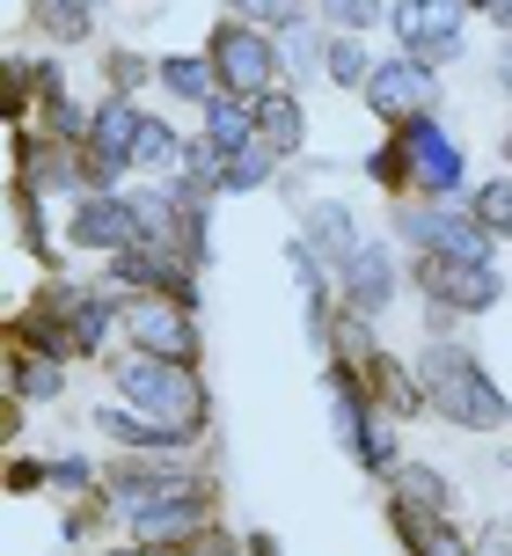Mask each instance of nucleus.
I'll use <instances>...</instances> for the list:
<instances>
[{
    "mask_svg": "<svg viewBox=\"0 0 512 556\" xmlns=\"http://www.w3.org/2000/svg\"><path fill=\"white\" fill-rule=\"evenodd\" d=\"M418 381H425L432 417H447V425H461V432H505V425H512L505 389L484 374V359H476L469 344L432 337L425 352H418Z\"/></svg>",
    "mask_w": 512,
    "mask_h": 556,
    "instance_id": "obj_1",
    "label": "nucleus"
},
{
    "mask_svg": "<svg viewBox=\"0 0 512 556\" xmlns=\"http://www.w3.org/2000/svg\"><path fill=\"white\" fill-rule=\"evenodd\" d=\"M117 395L140 403L154 417H176V425H213V389H205L199 359H154V352H132L117 359Z\"/></svg>",
    "mask_w": 512,
    "mask_h": 556,
    "instance_id": "obj_2",
    "label": "nucleus"
},
{
    "mask_svg": "<svg viewBox=\"0 0 512 556\" xmlns=\"http://www.w3.org/2000/svg\"><path fill=\"white\" fill-rule=\"evenodd\" d=\"M205 59H213L220 88H228V96H249V103H264V96L279 88V74H285L279 29L249 23V15H220L213 37H205Z\"/></svg>",
    "mask_w": 512,
    "mask_h": 556,
    "instance_id": "obj_3",
    "label": "nucleus"
},
{
    "mask_svg": "<svg viewBox=\"0 0 512 556\" xmlns=\"http://www.w3.org/2000/svg\"><path fill=\"white\" fill-rule=\"evenodd\" d=\"M396 242H410L418 256H490V227L461 205V198H396Z\"/></svg>",
    "mask_w": 512,
    "mask_h": 556,
    "instance_id": "obj_4",
    "label": "nucleus"
},
{
    "mask_svg": "<svg viewBox=\"0 0 512 556\" xmlns=\"http://www.w3.org/2000/svg\"><path fill=\"white\" fill-rule=\"evenodd\" d=\"M410 286H418L439 315H490V307L505 301L498 256H418V264H410Z\"/></svg>",
    "mask_w": 512,
    "mask_h": 556,
    "instance_id": "obj_5",
    "label": "nucleus"
},
{
    "mask_svg": "<svg viewBox=\"0 0 512 556\" xmlns=\"http://www.w3.org/2000/svg\"><path fill=\"white\" fill-rule=\"evenodd\" d=\"M410 162V198H461L469 184V147H461L439 117H410V125H388Z\"/></svg>",
    "mask_w": 512,
    "mask_h": 556,
    "instance_id": "obj_6",
    "label": "nucleus"
},
{
    "mask_svg": "<svg viewBox=\"0 0 512 556\" xmlns=\"http://www.w3.org/2000/svg\"><path fill=\"white\" fill-rule=\"evenodd\" d=\"M388 29H396L402 52L455 66L469 52V0H388Z\"/></svg>",
    "mask_w": 512,
    "mask_h": 556,
    "instance_id": "obj_7",
    "label": "nucleus"
},
{
    "mask_svg": "<svg viewBox=\"0 0 512 556\" xmlns=\"http://www.w3.org/2000/svg\"><path fill=\"white\" fill-rule=\"evenodd\" d=\"M125 344L132 352H154V359H199L205 337H199V315L169 293H125Z\"/></svg>",
    "mask_w": 512,
    "mask_h": 556,
    "instance_id": "obj_8",
    "label": "nucleus"
},
{
    "mask_svg": "<svg viewBox=\"0 0 512 556\" xmlns=\"http://www.w3.org/2000/svg\"><path fill=\"white\" fill-rule=\"evenodd\" d=\"M66 242L88 250V256H125V250H140V242H154V235H146L132 191H88L66 213Z\"/></svg>",
    "mask_w": 512,
    "mask_h": 556,
    "instance_id": "obj_9",
    "label": "nucleus"
},
{
    "mask_svg": "<svg viewBox=\"0 0 512 556\" xmlns=\"http://www.w3.org/2000/svg\"><path fill=\"white\" fill-rule=\"evenodd\" d=\"M367 111L381 117V125H410V117H432L439 111V66L418 52H396L373 66L367 81Z\"/></svg>",
    "mask_w": 512,
    "mask_h": 556,
    "instance_id": "obj_10",
    "label": "nucleus"
},
{
    "mask_svg": "<svg viewBox=\"0 0 512 556\" xmlns=\"http://www.w3.org/2000/svg\"><path fill=\"white\" fill-rule=\"evenodd\" d=\"M396 301H402L396 250H388V242H359V250L337 264V307H344V315H367V323H381Z\"/></svg>",
    "mask_w": 512,
    "mask_h": 556,
    "instance_id": "obj_11",
    "label": "nucleus"
},
{
    "mask_svg": "<svg viewBox=\"0 0 512 556\" xmlns=\"http://www.w3.org/2000/svg\"><path fill=\"white\" fill-rule=\"evenodd\" d=\"M15 184H29L37 198L81 191V184H88V162H81V147H74V139L44 132V125H23V132H15Z\"/></svg>",
    "mask_w": 512,
    "mask_h": 556,
    "instance_id": "obj_12",
    "label": "nucleus"
},
{
    "mask_svg": "<svg viewBox=\"0 0 512 556\" xmlns=\"http://www.w3.org/2000/svg\"><path fill=\"white\" fill-rule=\"evenodd\" d=\"M95 432L111 446H125V454H183V446L205 440L199 425L154 417V410H140V403H103V410H95Z\"/></svg>",
    "mask_w": 512,
    "mask_h": 556,
    "instance_id": "obj_13",
    "label": "nucleus"
},
{
    "mask_svg": "<svg viewBox=\"0 0 512 556\" xmlns=\"http://www.w3.org/2000/svg\"><path fill=\"white\" fill-rule=\"evenodd\" d=\"M388 528L410 556H476V542L455 528V513H425V505H396L388 498Z\"/></svg>",
    "mask_w": 512,
    "mask_h": 556,
    "instance_id": "obj_14",
    "label": "nucleus"
},
{
    "mask_svg": "<svg viewBox=\"0 0 512 556\" xmlns=\"http://www.w3.org/2000/svg\"><path fill=\"white\" fill-rule=\"evenodd\" d=\"M300 242H308V250L322 256L330 271H337V264H344L351 250H359L367 235H359V213H351L344 198H315L308 213H300Z\"/></svg>",
    "mask_w": 512,
    "mask_h": 556,
    "instance_id": "obj_15",
    "label": "nucleus"
},
{
    "mask_svg": "<svg viewBox=\"0 0 512 556\" xmlns=\"http://www.w3.org/2000/svg\"><path fill=\"white\" fill-rule=\"evenodd\" d=\"M256 139H264L279 162H293V154L308 147V103H300L293 88H271V96L256 103Z\"/></svg>",
    "mask_w": 512,
    "mask_h": 556,
    "instance_id": "obj_16",
    "label": "nucleus"
},
{
    "mask_svg": "<svg viewBox=\"0 0 512 556\" xmlns=\"http://www.w3.org/2000/svg\"><path fill=\"white\" fill-rule=\"evenodd\" d=\"M154 88H162L169 103L205 111V103L220 96V74H213V59H205V52H169V59H154Z\"/></svg>",
    "mask_w": 512,
    "mask_h": 556,
    "instance_id": "obj_17",
    "label": "nucleus"
},
{
    "mask_svg": "<svg viewBox=\"0 0 512 556\" xmlns=\"http://www.w3.org/2000/svg\"><path fill=\"white\" fill-rule=\"evenodd\" d=\"M8 395H23V403H59V395H66V359L29 352V344H8Z\"/></svg>",
    "mask_w": 512,
    "mask_h": 556,
    "instance_id": "obj_18",
    "label": "nucleus"
},
{
    "mask_svg": "<svg viewBox=\"0 0 512 556\" xmlns=\"http://www.w3.org/2000/svg\"><path fill=\"white\" fill-rule=\"evenodd\" d=\"M199 117H205L199 139H213L220 154H242V147L256 139V103H249V96H228V88H220V96H213Z\"/></svg>",
    "mask_w": 512,
    "mask_h": 556,
    "instance_id": "obj_19",
    "label": "nucleus"
},
{
    "mask_svg": "<svg viewBox=\"0 0 512 556\" xmlns=\"http://www.w3.org/2000/svg\"><path fill=\"white\" fill-rule=\"evenodd\" d=\"M373 66H381V59L367 52V37H344V29H330V52H322V81H330V88H344V96H367Z\"/></svg>",
    "mask_w": 512,
    "mask_h": 556,
    "instance_id": "obj_20",
    "label": "nucleus"
},
{
    "mask_svg": "<svg viewBox=\"0 0 512 556\" xmlns=\"http://www.w3.org/2000/svg\"><path fill=\"white\" fill-rule=\"evenodd\" d=\"M388 498L396 505H425V513H455V483L432 469V462H402V469L388 476Z\"/></svg>",
    "mask_w": 512,
    "mask_h": 556,
    "instance_id": "obj_21",
    "label": "nucleus"
},
{
    "mask_svg": "<svg viewBox=\"0 0 512 556\" xmlns=\"http://www.w3.org/2000/svg\"><path fill=\"white\" fill-rule=\"evenodd\" d=\"M95 8L103 0H29V23L44 29L52 45H81L88 29H95Z\"/></svg>",
    "mask_w": 512,
    "mask_h": 556,
    "instance_id": "obj_22",
    "label": "nucleus"
},
{
    "mask_svg": "<svg viewBox=\"0 0 512 556\" xmlns=\"http://www.w3.org/2000/svg\"><path fill=\"white\" fill-rule=\"evenodd\" d=\"M271 176H285V162L264 147V139H249V147L228 154V168H220V198H249V191H264Z\"/></svg>",
    "mask_w": 512,
    "mask_h": 556,
    "instance_id": "obj_23",
    "label": "nucleus"
},
{
    "mask_svg": "<svg viewBox=\"0 0 512 556\" xmlns=\"http://www.w3.org/2000/svg\"><path fill=\"white\" fill-rule=\"evenodd\" d=\"M8 220H15V242H23L37 264H52V227L37 213V191H29V184H8Z\"/></svg>",
    "mask_w": 512,
    "mask_h": 556,
    "instance_id": "obj_24",
    "label": "nucleus"
},
{
    "mask_svg": "<svg viewBox=\"0 0 512 556\" xmlns=\"http://www.w3.org/2000/svg\"><path fill=\"white\" fill-rule=\"evenodd\" d=\"M315 23L344 29V37H367L373 23H388V0H315Z\"/></svg>",
    "mask_w": 512,
    "mask_h": 556,
    "instance_id": "obj_25",
    "label": "nucleus"
},
{
    "mask_svg": "<svg viewBox=\"0 0 512 556\" xmlns=\"http://www.w3.org/2000/svg\"><path fill=\"white\" fill-rule=\"evenodd\" d=\"M469 213L490 227V242H512V176H490L469 191Z\"/></svg>",
    "mask_w": 512,
    "mask_h": 556,
    "instance_id": "obj_26",
    "label": "nucleus"
},
{
    "mask_svg": "<svg viewBox=\"0 0 512 556\" xmlns=\"http://www.w3.org/2000/svg\"><path fill=\"white\" fill-rule=\"evenodd\" d=\"M351 462H359V469H367V476H396V469H402V446H396V417H373V425H367V440L351 446Z\"/></svg>",
    "mask_w": 512,
    "mask_h": 556,
    "instance_id": "obj_27",
    "label": "nucleus"
},
{
    "mask_svg": "<svg viewBox=\"0 0 512 556\" xmlns=\"http://www.w3.org/2000/svg\"><path fill=\"white\" fill-rule=\"evenodd\" d=\"M228 15H249L264 29H293V23H315V0H220Z\"/></svg>",
    "mask_w": 512,
    "mask_h": 556,
    "instance_id": "obj_28",
    "label": "nucleus"
},
{
    "mask_svg": "<svg viewBox=\"0 0 512 556\" xmlns=\"http://www.w3.org/2000/svg\"><path fill=\"white\" fill-rule=\"evenodd\" d=\"M367 176H373V184H381L388 198H410V162H402L396 132H388V139H381V147L367 154Z\"/></svg>",
    "mask_w": 512,
    "mask_h": 556,
    "instance_id": "obj_29",
    "label": "nucleus"
},
{
    "mask_svg": "<svg viewBox=\"0 0 512 556\" xmlns=\"http://www.w3.org/2000/svg\"><path fill=\"white\" fill-rule=\"evenodd\" d=\"M44 469H52V491H66V498H88V491H103V469H95V462H81V454H52Z\"/></svg>",
    "mask_w": 512,
    "mask_h": 556,
    "instance_id": "obj_30",
    "label": "nucleus"
},
{
    "mask_svg": "<svg viewBox=\"0 0 512 556\" xmlns=\"http://www.w3.org/2000/svg\"><path fill=\"white\" fill-rule=\"evenodd\" d=\"M146 81V59L140 52H111L103 59V96H132Z\"/></svg>",
    "mask_w": 512,
    "mask_h": 556,
    "instance_id": "obj_31",
    "label": "nucleus"
},
{
    "mask_svg": "<svg viewBox=\"0 0 512 556\" xmlns=\"http://www.w3.org/2000/svg\"><path fill=\"white\" fill-rule=\"evenodd\" d=\"M44 483H52V469H44V462H15V469H8V491H15V498L44 491Z\"/></svg>",
    "mask_w": 512,
    "mask_h": 556,
    "instance_id": "obj_32",
    "label": "nucleus"
},
{
    "mask_svg": "<svg viewBox=\"0 0 512 556\" xmlns=\"http://www.w3.org/2000/svg\"><path fill=\"white\" fill-rule=\"evenodd\" d=\"M498 88H505V96H512V37H505V45H498Z\"/></svg>",
    "mask_w": 512,
    "mask_h": 556,
    "instance_id": "obj_33",
    "label": "nucleus"
},
{
    "mask_svg": "<svg viewBox=\"0 0 512 556\" xmlns=\"http://www.w3.org/2000/svg\"><path fill=\"white\" fill-rule=\"evenodd\" d=\"M249 556H279V542L271 534H249Z\"/></svg>",
    "mask_w": 512,
    "mask_h": 556,
    "instance_id": "obj_34",
    "label": "nucleus"
},
{
    "mask_svg": "<svg viewBox=\"0 0 512 556\" xmlns=\"http://www.w3.org/2000/svg\"><path fill=\"white\" fill-rule=\"evenodd\" d=\"M490 23H498V29L512 37V0H498V15H490Z\"/></svg>",
    "mask_w": 512,
    "mask_h": 556,
    "instance_id": "obj_35",
    "label": "nucleus"
},
{
    "mask_svg": "<svg viewBox=\"0 0 512 556\" xmlns=\"http://www.w3.org/2000/svg\"><path fill=\"white\" fill-rule=\"evenodd\" d=\"M469 15H498V0H469Z\"/></svg>",
    "mask_w": 512,
    "mask_h": 556,
    "instance_id": "obj_36",
    "label": "nucleus"
},
{
    "mask_svg": "<svg viewBox=\"0 0 512 556\" xmlns=\"http://www.w3.org/2000/svg\"><path fill=\"white\" fill-rule=\"evenodd\" d=\"M498 556H512V528H505V542H498Z\"/></svg>",
    "mask_w": 512,
    "mask_h": 556,
    "instance_id": "obj_37",
    "label": "nucleus"
},
{
    "mask_svg": "<svg viewBox=\"0 0 512 556\" xmlns=\"http://www.w3.org/2000/svg\"><path fill=\"white\" fill-rule=\"evenodd\" d=\"M505 162H512V125H505Z\"/></svg>",
    "mask_w": 512,
    "mask_h": 556,
    "instance_id": "obj_38",
    "label": "nucleus"
}]
</instances>
